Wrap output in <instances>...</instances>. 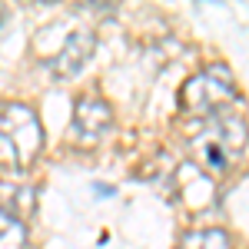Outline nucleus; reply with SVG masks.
Here are the masks:
<instances>
[{
	"label": "nucleus",
	"instance_id": "f257e3e1",
	"mask_svg": "<svg viewBox=\"0 0 249 249\" xmlns=\"http://www.w3.org/2000/svg\"><path fill=\"white\" fill-rule=\"evenodd\" d=\"M43 146V126L27 103L0 107V166L23 170L37 160Z\"/></svg>",
	"mask_w": 249,
	"mask_h": 249
},
{
	"label": "nucleus",
	"instance_id": "f03ea898",
	"mask_svg": "<svg viewBox=\"0 0 249 249\" xmlns=\"http://www.w3.org/2000/svg\"><path fill=\"white\" fill-rule=\"evenodd\" d=\"M246 146V120L239 113H216L213 123L190 143L193 156L206 166V170H230V163L243 153Z\"/></svg>",
	"mask_w": 249,
	"mask_h": 249
},
{
	"label": "nucleus",
	"instance_id": "7ed1b4c3",
	"mask_svg": "<svg viewBox=\"0 0 249 249\" xmlns=\"http://www.w3.org/2000/svg\"><path fill=\"white\" fill-rule=\"evenodd\" d=\"M236 96H239V90H236L232 70L226 63H213L206 70H199L196 77H190V83L179 93V103L186 107V113L216 116V113H223Z\"/></svg>",
	"mask_w": 249,
	"mask_h": 249
},
{
	"label": "nucleus",
	"instance_id": "20e7f679",
	"mask_svg": "<svg viewBox=\"0 0 249 249\" xmlns=\"http://www.w3.org/2000/svg\"><path fill=\"white\" fill-rule=\"evenodd\" d=\"M113 126V110L103 96L87 93L77 100L73 107V136H77L83 146H93L100 136Z\"/></svg>",
	"mask_w": 249,
	"mask_h": 249
},
{
	"label": "nucleus",
	"instance_id": "39448f33",
	"mask_svg": "<svg viewBox=\"0 0 249 249\" xmlns=\"http://www.w3.org/2000/svg\"><path fill=\"white\" fill-rule=\"evenodd\" d=\"M93 47H96L93 30H73V34L67 37V43L60 47V53L50 60V70H53V77H57V80L77 77L80 70L87 67V60L93 57Z\"/></svg>",
	"mask_w": 249,
	"mask_h": 249
},
{
	"label": "nucleus",
	"instance_id": "423d86ee",
	"mask_svg": "<svg viewBox=\"0 0 249 249\" xmlns=\"http://www.w3.org/2000/svg\"><path fill=\"white\" fill-rule=\"evenodd\" d=\"M37 206V196L34 190H27V186H10V183H0V213H7V216H14V219H27L30 213Z\"/></svg>",
	"mask_w": 249,
	"mask_h": 249
},
{
	"label": "nucleus",
	"instance_id": "0eeeda50",
	"mask_svg": "<svg viewBox=\"0 0 249 249\" xmlns=\"http://www.w3.org/2000/svg\"><path fill=\"white\" fill-rule=\"evenodd\" d=\"M179 249H232L223 230H193L179 239Z\"/></svg>",
	"mask_w": 249,
	"mask_h": 249
},
{
	"label": "nucleus",
	"instance_id": "6e6552de",
	"mask_svg": "<svg viewBox=\"0 0 249 249\" xmlns=\"http://www.w3.org/2000/svg\"><path fill=\"white\" fill-rule=\"evenodd\" d=\"M0 249H27V223L0 213Z\"/></svg>",
	"mask_w": 249,
	"mask_h": 249
},
{
	"label": "nucleus",
	"instance_id": "1a4fd4ad",
	"mask_svg": "<svg viewBox=\"0 0 249 249\" xmlns=\"http://www.w3.org/2000/svg\"><path fill=\"white\" fill-rule=\"evenodd\" d=\"M0 23H3V7H0Z\"/></svg>",
	"mask_w": 249,
	"mask_h": 249
}]
</instances>
